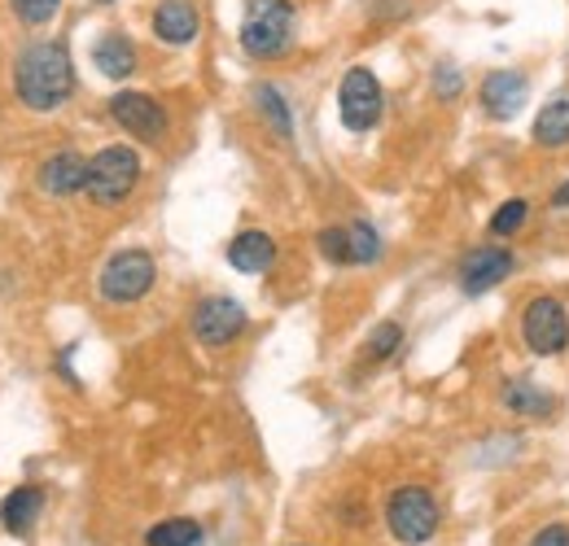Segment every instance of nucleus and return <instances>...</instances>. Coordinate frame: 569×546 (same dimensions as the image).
Masks as SVG:
<instances>
[{"label":"nucleus","instance_id":"9d476101","mask_svg":"<svg viewBox=\"0 0 569 546\" xmlns=\"http://www.w3.org/2000/svg\"><path fill=\"white\" fill-rule=\"evenodd\" d=\"M512 267H517L512 250H503V245H478V250H469L465 263H460V289H465L469 297H482V293L499 289V284L512 275Z\"/></svg>","mask_w":569,"mask_h":546},{"label":"nucleus","instance_id":"6ab92c4d","mask_svg":"<svg viewBox=\"0 0 569 546\" xmlns=\"http://www.w3.org/2000/svg\"><path fill=\"white\" fill-rule=\"evenodd\" d=\"M198 543H202V525L189 520V516L158 520V525L144 534V546H198Z\"/></svg>","mask_w":569,"mask_h":546},{"label":"nucleus","instance_id":"423d86ee","mask_svg":"<svg viewBox=\"0 0 569 546\" xmlns=\"http://www.w3.org/2000/svg\"><path fill=\"white\" fill-rule=\"evenodd\" d=\"M521 342H526L530 354H539V358H557V354H566L569 350L566 306H561L557 297H548V293L530 297V302L521 306Z\"/></svg>","mask_w":569,"mask_h":546},{"label":"nucleus","instance_id":"20e7f679","mask_svg":"<svg viewBox=\"0 0 569 546\" xmlns=\"http://www.w3.org/2000/svg\"><path fill=\"white\" fill-rule=\"evenodd\" d=\"M442 525V512L426 485H399L386 498V529L403 546H426Z\"/></svg>","mask_w":569,"mask_h":546},{"label":"nucleus","instance_id":"f3484780","mask_svg":"<svg viewBox=\"0 0 569 546\" xmlns=\"http://www.w3.org/2000/svg\"><path fill=\"white\" fill-rule=\"evenodd\" d=\"M499 403H503V411H512L517 419H548L557 411V398L543 385H535V381H503Z\"/></svg>","mask_w":569,"mask_h":546},{"label":"nucleus","instance_id":"bb28decb","mask_svg":"<svg viewBox=\"0 0 569 546\" xmlns=\"http://www.w3.org/2000/svg\"><path fill=\"white\" fill-rule=\"evenodd\" d=\"M526 546H569V525L566 520H552V525H543Z\"/></svg>","mask_w":569,"mask_h":546},{"label":"nucleus","instance_id":"9b49d317","mask_svg":"<svg viewBox=\"0 0 569 546\" xmlns=\"http://www.w3.org/2000/svg\"><path fill=\"white\" fill-rule=\"evenodd\" d=\"M526 97H530V79L521 70H491L482 79V88H478V101H482L487 119H496V123L517 119L521 105H526Z\"/></svg>","mask_w":569,"mask_h":546},{"label":"nucleus","instance_id":"412c9836","mask_svg":"<svg viewBox=\"0 0 569 546\" xmlns=\"http://www.w3.org/2000/svg\"><path fill=\"white\" fill-rule=\"evenodd\" d=\"M347 236H351V267H372V263H381L386 245H381V236H377L372 223L356 219V223L347 228Z\"/></svg>","mask_w":569,"mask_h":546},{"label":"nucleus","instance_id":"0eeeda50","mask_svg":"<svg viewBox=\"0 0 569 546\" xmlns=\"http://www.w3.org/2000/svg\"><path fill=\"white\" fill-rule=\"evenodd\" d=\"M381 110H386V92H381V79L368 67H351L342 74V88H338V114H342V128L347 132H372L381 123Z\"/></svg>","mask_w":569,"mask_h":546},{"label":"nucleus","instance_id":"cd10ccee","mask_svg":"<svg viewBox=\"0 0 569 546\" xmlns=\"http://www.w3.org/2000/svg\"><path fill=\"white\" fill-rule=\"evenodd\" d=\"M552 205H557V210H569V180L552 193Z\"/></svg>","mask_w":569,"mask_h":546},{"label":"nucleus","instance_id":"393cba45","mask_svg":"<svg viewBox=\"0 0 569 546\" xmlns=\"http://www.w3.org/2000/svg\"><path fill=\"white\" fill-rule=\"evenodd\" d=\"M62 0H13V13L27 22V27H49L58 18Z\"/></svg>","mask_w":569,"mask_h":546},{"label":"nucleus","instance_id":"1a4fd4ad","mask_svg":"<svg viewBox=\"0 0 569 546\" xmlns=\"http://www.w3.org/2000/svg\"><path fill=\"white\" fill-rule=\"evenodd\" d=\"M110 119L144 144H162L167 140V110L149 97V92H114L110 97Z\"/></svg>","mask_w":569,"mask_h":546},{"label":"nucleus","instance_id":"a878e982","mask_svg":"<svg viewBox=\"0 0 569 546\" xmlns=\"http://www.w3.org/2000/svg\"><path fill=\"white\" fill-rule=\"evenodd\" d=\"M433 92H438L442 101H456V97L465 92V74L451 67V62H438V70H433Z\"/></svg>","mask_w":569,"mask_h":546},{"label":"nucleus","instance_id":"c85d7f7f","mask_svg":"<svg viewBox=\"0 0 569 546\" xmlns=\"http://www.w3.org/2000/svg\"><path fill=\"white\" fill-rule=\"evenodd\" d=\"M97 4H110V0H97Z\"/></svg>","mask_w":569,"mask_h":546},{"label":"nucleus","instance_id":"4be33fe9","mask_svg":"<svg viewBox=\"0 0 569 546\" xmlns=\"http://www.w3.org/2000/svg\"><path fill=\"white\" fill-rule=\"evenodd\" d=\"M399 345H403V328H399L395 320H386V324H377V328L368 333L363 350H368V358H372V363H386V358H390Z\"/></svg>","mask_w":569,"mask_h":546},{"label":"nucleus","instance_id":"6e6552de","mask_svg":"<svg viewBox=\"0 0 569 546\" xmlns=\"http://www.w3.org/2000/svg\"><path fill=\"white\" fill-rule=\"evenodd\" d=\"M246 324H250V315H246V306H241L237 297L211 293V297H202V302L193 306V337L202 345H211V350L232 345L246 333Z\"/></svg>","mask_w":569,"mask_h":546},{"label":"nucleus","instance_id":"ddd939ff","mask_svg":"<svg viewBox=\"0 0 569 546\" xmlns=\"http://www.w3.org/2000/svg\"><path fill=\"white\" fill-rule=\"evenodd\" d=\"M36 184H40L49 198H71L79 189H88V162H83V153L62 149V153L44 158L40 171H36Z\"/></svg>","mask_w":569,"mask_h":546},{"label":"nucleus","instance_id":"5701e85b","mask_svg":"<svg viewBox=\"0 0 569 546\" xmlns=\"http://www.w3.org/2000/svg\"><path fill=\"white\" fill-rule=\"evenodd\" d=\"M316 245H320V259H329L333 267H351V236H347V228L316 232Z\"/></svg>","mask_w":569,"mask_h":546},{"label":"nucleus","instance_id":"aec40b11","mask_svg":"<svg viewBox=\"0 0 569 546\" xmlns=\"http://www.w3.org/2000/svg\"><path fill=\"white\" fill-rule=\"evenodd\" d=\"M254 105H259V114L268 119V128H272L277 136L293 140V119H289V105H284V97L272 88V83H259V88H254Z\"/></svg>","mask_w":569,"mask_h":546},{"label":"nucleus","instance_id":"2eb2a0df","mask_svg":"<svg viewBox=\"0 0 569 546\" xmlns=\"http://www.w3.org/2000/svg\"><path fill=\"white\" fill-rule=\"evenodd\" d=\"M92 67L101 70L106 79H132L137 67H141V53H137V44L123 31H106L92 44Z\"/></svg>","mask_w":569,"mask_h":546},{"label":"nucleus","instance_id":"b1692460","mask_svg":"<svg viewBox=\"0 0 569 546\" xmlns=\"http://www.w3.org/2000/svg\"><path fill=\"white\" fill-rule=\"evenodd\" d=\"M526 219H530V202L526 198H512V202H503L491 214V232L496 236H517L521 228H526Z\"/></svg>","mask_w":569,"mask_h":546},{"label":"nucleus","instance_id":"f257e3e1","mask_svg":"<svg viewBox=\"0 0 569 546\" xmlns=\"http://www.w3.org/2000/svg\"><path fill=\"white\" fill-rule=\"evenodd\" d=\"M13 88H18V101L36 114H49V110H62L74 92V62L71 49L62 40H36L18 53L13 62Z\"/></svg>","mask_w":569,"mask_h":546},{"label":"nucleus","instance_id":"f03ea898","mask_svg":"<svg viewBox=\"0 0 569 546\" xmlns=\"http://www.w3.org/2000/svg\"><path fill=\"white\" fill-rule=\"evenodd\" d=\"M293 0H246L237 40L254 62H277L293 49Z\"/></svg>","mask_w":569,"mask_h":546},{"label":"nucleus","instance_id":"7ed1b4c3","mask_svg":"<svg viewBox=\"0 0 569 546\" xmlns=\"http://www.w3.org/2000/svg\"><path fill=\"white\" fill-rule=\"evenodd\" d=\"M141 184V153L128 144H106L92 162H88V198L97 205H123Z\"/></svg>","mask_w":569,"mask_h":546},{"label":"nucleus","instance_id":"39448f33","mask_svg":"<svg viewBox=\"0 0 569 546\" xmlns=\"http://www.w3.org/2000/svg\"><path fill=\"white\" fill-rule=\"evenodd\" d=\"M153 280H158V263L149 250H119L97 275V293L110 306H132L153 289Z\"/></svg>","mask_w":569,"mask_h":546},{"label":"nucleus","instance_id":"a211bd4d","mask_svg":"<svg viewBox=\"0 0 569 546\" xmlns=\"http://www.w3.org/2000/svg\"><path fill=\"white\" fill-rule=\"evenodd\" d=\"M535 144L539 149H569V97L548 101L535 114Z\"/></svg>","mask_w":569,"mask_h":546},{"label":"nucleus","instance_id":"4468645a","mask_svg":"<svg viewBox=\"0 0 569 546\" xmlns=\"http://www.w3.org/2000/svg\"><path fill=\"white\" fill-rule=\"evenodd\" d=\"M228 263L246 275L272 272V263H277V241H272L268 232H259V228L237 232V236L228 241Z\"/></svg>","mask_w":569,"mask_h":546},{"label":"nucleus","instance_id":"f8f14e48","mask_svg":"<svg viewBox=\"0 0 569 546\" xmlns=\"http://www.w3.org/2000/svg\"><path fill=\"white\" fill-rule=\"evenodd\" d=\"M149 22H153V36L167 49H184V44H193L202 36V13H198L193 0H158Z\"/></svg>","mask_w":569,"mask_h":546},{"label":"nucleus","instance_id":"dca6fc26","mask_svg":"<svg viewBox=\"0 0 569 546\" xmlns=\"http://www.w3.org/2000/svg\"><path fill=\"white\" fill-rule=\"evenodd\" d=\"M40 512H44V489L18 485V489L0 503V525H4L13 538H27V534L36 529V520H40Z\"/></svg>","mask_w":569,"mask_h":546}]
</instances>
